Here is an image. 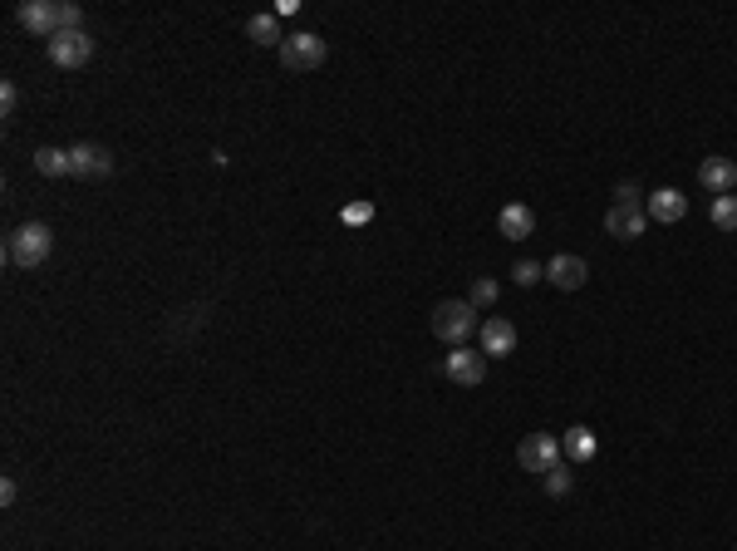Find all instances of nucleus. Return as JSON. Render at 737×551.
I'll list each match as a JSON object with an SVG mask.
<instances>
[{
	"mask_svg": "<svg viewBox=\"0 0 737 551\" xmlns=\"http://www.w3.org/2000/svg\"><path fill=\"white\" fill-rule=\"evenodd\" d=\"M50 251H55V232H50L45 222H20V227L5 237V261H10V266H20V271L45 266V261H50Z\"/></svg>",
	"mask_w": 737,
	"mask_h": 551,
	"instance_id": "f257e3e1",
	"label": "nucleus"
},
{
	"mask_svg": "<svg viewBox=\"0 0 737 551\" xmlns=\"http://www.w3.org/2000/svg\"><path fill=\"white\" fill-rule=\"evenodd\" d=\"M428 325H433V335H438L448 350L467 345V340L482 330V320H477V306H472V301H438Z\"/></svg>",
	"mask_w": 737,
	"mask_h": 551,
	"instance_id": "f03ea898",
	"label": "nucleus"
},
{
	"mask_svg": "<svg viewBox=\"0 0 737 551\" xmlns=\"http://www.w3.org/2000/svg\"><path fill=\"white\" fill-rule=\"evenodd\" d=\"M325 55H330V45H325L315 30H295V35H285V45H281V64L290 69V74H310V69H320Z\"/></svg>",
	"mask_w": 737,
	"mask_h": 551,
	"instance_id": "7ed1b4c3",
	"label": "nucleus"
},
{
	"mask_svg": "<svg viewBox=\"0 0 737 551\" xmlns=\"http://www.w3.org/2000/svg\"><path fill=\"white\" fill-rule=\"evenodd\" d=\"M114 173V153L104 143H74L69 148V178H84V183H99Z\"/></svg>",
	"mask_w": 737,
	"mask_h": 551,
	"instance_id": "20e7f679",
	"label": "nucleus"
},
{
	"mask_svg": "<svg viewBox=\"0 0 737 551\" xmlns=\"http://www.w3.org/2000/svg\"><path fill=\"white\" fill-rule=\"evenodd\" d=\"M516 463L526 468V473H546V468H556L561 463V438H551V433H526L521 438V448H516Z\"/></svg>",
	"mask_w": 737,
	"mask_h": 551,
	"instance_id": "39448f33",
	"label": "nucleus"
},
{
	"mask_svg": "<svg viewBox=\"0 0 737 551\" xmlns=\"http://www.w3.org/2000/svg\"><path fill=\"white\" fill-rule=\"evenodd\" d=\"M443 369H448V379H453V384H462V389H477V384L487 379V355H482V350H472V345H457V350H448Z\"/></svg>",
	"mask_w": 737,
	"mask_h": 551,
	"instance_id": "423d86ee",
	"label": "nucleus"
},
{
	"mask_svg": "<svg viewBox=\"0 0 737 551\" xmlns=\"http://www.w3.org/2000/svg\"><path fill=\"white\" fill-rule=\"evenodd\" d=\"M50 60L59 69H84V64L94 60V40L84 30H59L55 40H50Z\"/></svg>",
	"mask_w": 737,
	"mask_h": 551,
	"instance_id": "0eeeda50",
	"label": "nucleus"
},
{
	"mask_svg": "<svg viewBox=\"0 0 737 551\" xmlns=\"http://www.w3.org/2000/svg\"><path fill=\"white\" fill-rule=\"evenodd\" d=\"M15 20H20L30 35L55 40L59 35V0H25V5H15Z\"/></svg>",
	"mask_w": 737,
	"mask_h": 551,
	"instance_id": "6e6552de",
	"label": "nucleus"
},
{
	"mask_svg": "<svg viewBox=\"0 0 737 551\" xmlns=\"http://www.w3.org/2000/svg\"><path fill=\"white\" fill-rule=\"evenodd\" d=\"M546 281H551L556 291H580V286L590 281V266H585V256H570V251H561V256H551V261H546Z\"/></svg>",
	"mask_w": 737,
	"mask_h": 551,
	"instance_id": "1a4fd4ad",
	"label": "nucleus"
},
{
	"mask_svg": "<svg viewBox=\"0 0 737 551\" xmlns=\"http://www.w3.org/2000/svg\"><path fill=\"white\" fill-rule=\"evenodd\" d=\"M482 355L487 360H507L511 350H516V325H511L507 315H492V320H482Z\"/></svg>",
	"mask_w": 737,
	"mask_h": 551,
	"instance_id": "9d476101",
	"label": "nucleus"
},
{
	"mask_svg": "<svg viewBox=\"0 0 737 551\" xmlns=\"http://www.w3.org/2000/svg\"><path fill=\"white\" fill-rule=\"evenodd\" d=\"M644 227H649V212H644V207H624V202H615V207L605 212V232L620 237V242H639Z\"/></svg>",
	"mask_w": 737,
	"mask_h": 551,
	"instance_id": "9b49d317",
	"label": "nucleus"
},
{
	"mask_svg": "<svg viewBox=\"0 0 737 551\" xmlns=\"http://www.w3.org/2000/svg\"><path fill=\"white\" fill-rule=\"evenodd\" d=\"M497 232H502L507 242H526V237L536 232V212H531L526 202H507V207L497 212Z\"/></svg>",
	"mask_w": 737,
	"mask_h": 551,
	"instance_id": "f8f14e48",
	"label": "nucleus"
},
{
	"mask_svg": "<svg viewBox=\"0 0 737 551\" xmlns=\"http://www.w3.org/2000/svg\"><path fill=\"white\" fill-rule=\"evenodd\" d=\"M644 212H649L654 222H683V217H688V197H683L679 187H659V192H649Z\"/></svg>",
	"mask_w": 737,
	"mask_h": 551,
	"instance_id": "ddd939ff",
	"label": "nucleus"
},
{
	"mask_svg": "<svg viewBox=\"0 0 737 551\" xmlns=\"http://www.w3.org/2000/svg\"><path fill=\"white\" fill-rule=\"evenodd\" d=\"M698 183L708 187V192H737V163L733 158H703V168H698Z\"/></svg>",
	"mask_w": 737,
	"mask_h": 551,
	"instance_id": "4468645a",
	"label": "nucleus"
},
{
	"mask_svg": "<svg viewBox=\"0 0 737 551\" xmlns=\"http://www.w3.org/2000/svg\"><path fill=\"white\" fill-rule=\"evenodd\" d=\"M246 35H251L256 45H276V50H281V45H285V35H281V20H276L271 10H266V15H251V20H246Z\"/></svg>",
	"mask_w": 737,
	"mask_h": 551,
	"instance_id": "2eb2a0df",
	"label": "nucleus"
},
{
	"mask_svg": "<svg viewBox=\"0 0 737 551\" xmlns=\"http://www.w3.org/2000/svg\"><path fill=\"white\" fill-rule=\"evenodd\" d=\"M561 453H566V458H575V463L595 458V433L585 429V424H575V429H566V438H561Z\"/></svg>",
	"mask_w": 737,
	"mask_h": 551,
	"instance_id": "dca6fc26",
	"label": "nucleus"
},
{
	"mask_svg": "<svg viewBox=\"0 0 737 551\" xmlns=\"http://www.w3.org/2000/svg\"><path fill=\"white\" fill-rule=\"evenodd\" d=\"M35 173L45 178H69V148H35Z\"/></svg>",
	"mask_w": 737,
	"mask_h": 551,
	"instance_id": "f3484780",
	"label": "nucleus"
},
{
	"mask_svg": "<svg viewBox=\"0 0 737 551\" xmlns=\"http://www.w3.org/2000/svg\"><path fill=\"white\" fill-rule=\"evenodd\" d=\"M713 227H718V232H737V192L713 197Z\"/></svg>",
	"mask_w": 737,
	"mask_h": 551,
	"instance_id": "a211bd4d",
	"label": "nucleus"
},
{
	"mask_svg": "<svg viewBox=\"0 0 737 551\" xmlns=\"http://www.w3.org/2000/svg\"><path fill=\"white\" fill-rule=\"evenodd\" d=\"M541 488L551 492V497H566V492L575 488V473H570L566 463H556V468H546V473H541Z\"/></svg>",
	"mask_w": 737,
	"mask_h": 551,
	"instance_id": "6ab92c4d",
	"label": "nucleus"
},
{
	"mask_svg": "<svg viewBox=\"0 0 737 551\" xmlns=\"http://www.w3.org/2000/svg\"><path fill=\"white\" fill-rule=\"evenodd\" d=\"M511 281H516V286H536V281H546V266H541V261H516V266H511Z\"/></svg>",
	"mask_w": 737,
	"mask_h": 551,
	"instance_id": "aec40b11",
	"label": "nucleus"
},
{
	"mask_svg": "<svg viewBox=\"0 0 737 551\" xmlns=\"http://www.w3.org/2000/svg\"><path fill=\"white\" fill-rule=\"evenodd\" d=\"M467 301H472L477 310L492 306V301H497V281H492V276H477V281H472V296H467Z\"/></svg>",
	"mask_w": 737,
	"mask_h": 551,
	"instance_id": "412c9836",
	"label": "nucleus"
},
{
	"mask_svg": "<svg viewBox=\"0 0 737 551\" xmlns=\"http://www.w3.org/2000/svg\"><path fill=\"white\" fill-rule=\"evenodd\" d=\"M59 30H84V10L74 0H59Z\"/></svg>",
	"mask_w": 737,
	"mask_h": 551,
	"instance_id": "4be33fe9",
	"label": "nucleus"
},
{
	"mask_svg": "<svg viewBox=\"0 0 737 551\" xmlns=\"http://www.w3.org/2000/svg\"><path fill=\"white\" fill-rule=\"evenodd\" d=\"M369 217H374V207H369V202H349V207H344V222H349V227H364Z\"/></svg>",
	"mask_w": 737,
	"mask_h": 551,
	"instance_id": "5701e85b",
	"label": "nucleus"
},
{
	"mask_svg": "<svg viewBox=\"0 0 737 551\" xmlns=\"http://www.w3.org/2000/svg\"><path fill=\"white\" fill-rule=\"evenodd\" d=\"M15 104H20V89H15V84L5 79V84H0V114L10 119V114H15Z\"/></svg>",
	"mask_w": 737,
	"mask_h": 551,
	"instance_id": "b1692460",
	"label": "nucleus"
},
{
	"mask_svg": "<svg viewBox=\"0 0 737 551\" xmlns=\"http://www.w3.org/2000/svg\"><path fill=\"white\" fill-rule=\"evenodd\" d=\"M615 202H624V207H639V187L620 183V187H615Z\"/></svg>",
	"mask_w": 737,
	"mask_h": 551,
	"instance_id": "393cba45",
	"label": "nucleus"
},
{
	"mask_svg": "<svg viewBox=\"0 0 737 551\" xmlns=\"http://www.w3.org/2000/svg\"><path fill=\"white\" fill-rule=\"evenodd\" d=\"M0 502H5V507L15 502V478H0Z\"/></svg>",
	"mask_w": 737,
	"mask_h": 551,
	"instance_id": "a878e982",
	"label": "nucleus"
}]
</instances>
